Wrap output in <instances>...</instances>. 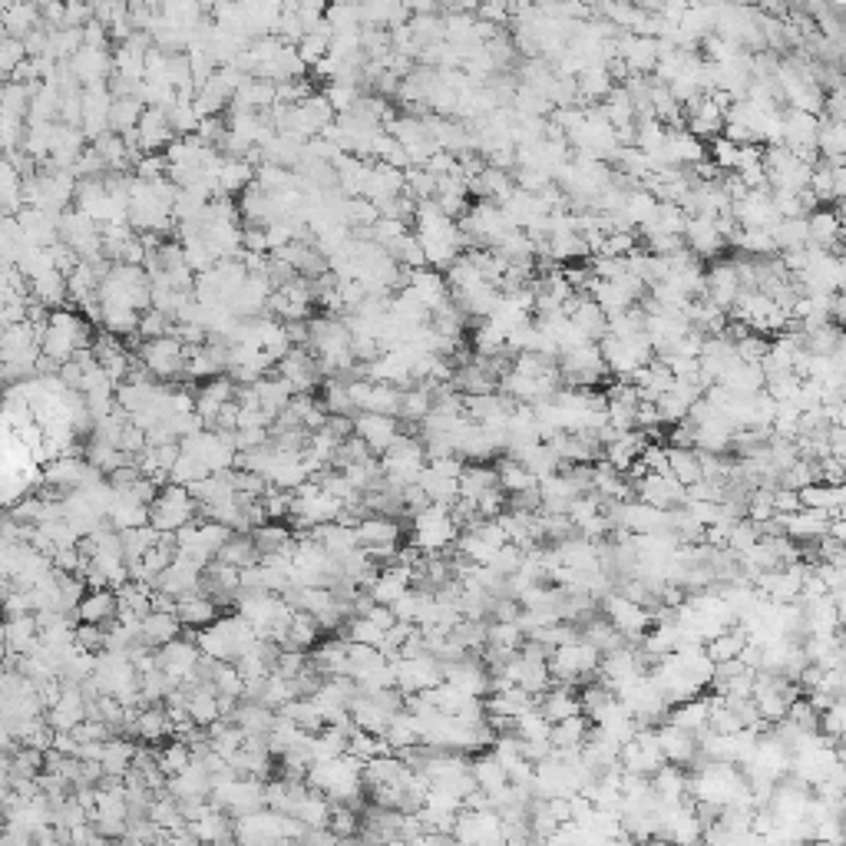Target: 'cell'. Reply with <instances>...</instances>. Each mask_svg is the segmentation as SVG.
Here are the masks:
<instances>
[{
    "label": "cell",
    "instance_id": "obj_1",
    "mask_svg": "<svg viewBox=\"0 0 846 846\" xmlns=\"http://www.w3.org/2000/svg\"><path fill=\"white\" fill-rule=\"evenodd\" d=\"M305 784L334 800V804H351L357 810L364 794V761L351 751L328 757V761H314L305 774Z\"/></svg>",
    "mask_w": 846,
    "mask_h": 846
},
{
    "label": "cell",
    "instance_id": "obj_2",
    "mask_svg": "<svg viewBox=\"0 0 846 846\" xmlns=\"http://www.w3.org/2000/svg\"><path fill=\"white\" fill-rule=\"evenodd\" d=\"M258 642V632L242 615H219L212 625L195 628V645L212 661H235L248 645Z\"/></svg>",
    "mask_w": 846,
    "mask_h": 846
},
{
    "label": "cell",
    "instance_id": "obj_3",
    "mask_svg": "<svg viewBox=\"0 0 846 846\" xmlns=\"http://www.w3.org/2000/svg\"><path fill=\"white\" fill-rule=\"evenodd\" d=\"M381 476L390 490H404V486L417 483L420 470L427 466V453H423V440L417 433L400 430V437L390 443V447L381 453Z\"/></svg>",
    "mask_w": 846,
    "mask_h": 846
},
{
    "label": "cell",
    "instance_id": "obj_4",
    "mask_svg": "<svg viewBox=\"0 0 846 846\" xmlns=\"http://www.w3.org/2000/svg\"><path fill=\"white\" fill-rule=\"evenodd\" d=\"M599 351H602V364L605 374L618 377V381H628L638 367L648 364L655 357V347L648 341L645 331L628 334V338H615V334H602L599 338Z\"/></svg>",
    "mask_w": 846,
    "mask_h": 846
},
{
    "label": "cell",
    "instance_id": "obj_5",
    "mask_svg": "<svg viewBox=\"0 0 846 846\" xmlns=\"http://www.w3.org/2000/svg\"><path fill=\"white\" fill-rule=\"evenodd\" d=\"M410 523H414V546L423 556H437V552L453 549V542L460 536L457 519H453L450 506L443 503H427L420 513L410 516Z\"/></svg>",
    "mask_w": 846,
    "mask_h": 846
},
{
    "label": "cell",
    "instance_id": "obj_6",
    "mask_svg": "<svg viewBox=\"0 0 846 846\" xmlns=\"http://www.w3.org/2000/svg\"><path fill=\"white\" fill-rule=\"evenodd\" d=\"M599 661L602 652L595 645H589L585 638H572V642L552 648L546 665H549V675L556 685H576V681L592 678L595 671H599Z\"/></svg>",
    "mask_w": 846,
    "mask_h": 846
},
{
    "label": "cell",
    "instance_id": "obj_7",
    "mask_svg": "<svg viewBox=\"0 0 846 846\" xmlns=\"http://www.w3.org/2000/svg\"><path fill=\"white\" fill-rule=\"evenodd\" d=\"M195 516H199V503L192 500L189 486L172 480L162 483L156 500L149 503V526H156L159 533H179Z\"/></svg>",
    "mask_w": 846,
    "mask_h": 846
},
{
    "label": "cell",
    "instance_id": "obj_8",
    "mask_svg": "<svg viewBox=\"0 0 846 846\" xmlns=\"http://www.w3.org/2000/svg\"><path fill=\"white\" fill-rule=\"evenodd\" d=\"M176 536V552L179 556H189L195 562H212L215 556H219V549H222V542L232 536V529L229 526H222V523H215V519H205V516H195L192 523H186L179 529V533H172Z\"/></svg>",
    "mask_w": 846,
    "mask_h": 846
},
{
    "label": "cell",
    "instance_id": "obj_9",
    "mask_svg": "<svg viewBox=\"0 0 846 846\" xmlns=\"http://www.w3.org/2000/svg\"><path fill=\"white\" fill-rule=\"evenodd\" d=\"M43 354L53 357L57 364L70 361V357H77L80 351H86V344H90V331H86V324L80 318H73V314H50L47 321V331H43Z\"/></svg>",
    "mask_w": 846,
    "mask_h": 846
},
{
    "label": "cell",
    "instance_id": "obj_10",
    "mask_svg": "<svg viewBox=\"0 0 846 846\" xmlns=\"http://www.w3.org/2000/svg\"><path fill=\"white\" fill-rule=\"evenodd\" d=\"M139 361H143V371L149 377L172 381V377L186 374V344H182V338L162 334V338H153L139 347Z\"/></svg>",
    "mask_w": 846,
    "mask_h": 846
},
{
    "label": "cell",
    "instance_id": "obj_11",
    "mask_svg": "<svg viewBox=\"0 0 846 846\" xmlns=\"http://www.w3.org/2000/svg\"><path fill=\"white\" fill-rule=\"evenodd\" d=\"M562 381L572 387H595L605 377V364H602V351L599 341H582L569 351H562L556 357Z\"/></svg>",
    "mask_w": 846,
    "mask_h": 846
},
{
    "label": "cell",
    "instance_id": "obj_12",
    "mask_svg": "<svg viewBox=\"0 0 846 846\" xmlns=\"http://www.w3.org/2000/svg\"><path fill=\"white\" fill-rule=\"evenodd\" d=\"M599 602H602V615L609 618V625L625 638V642H638V638L648 632V625H652V609L625 599L622 592H615V589L605 592Z\"/></svg>",
    "mask_w": 846,
    "mask_h": 846
},
{
    "label": "cell",
    "instance_id": "obj_13",
    "mask_svg": "<svg viewBox=\"0 0 846 846\" xmlns=\"http://www.w3.org/2000/svg\"><path fill=\"white\" fill-rule=\"evenodd\" d=\"M394 661V685L400 694H417L427 691L443 681V661L433 658L430 652L423 655H397Z\"/></svg>",
    "mask_w": 846,
    "mask_h": 846
},
{
    "label": "cell",
    "instance_id": "obj_14",
    "mask_svg": "<svg viewBox=\"0 0 846 846\" xmlns=\"http://www.w3.org/2000/svg\"><path fill=\"white\" fill-rule=\"evenodd\" d=\"M275 374L285 381L295 394H314V390L321 387V364H318V357H314L308 347H288L285 354L278 357V364H275Z\"/></svg>",
    "mask_w": 846,
    "mask_h": 846
},
{
    "label": "cell",
    "instance_id": "obj_15",
    "mask_svg": "<svg viewBox=\"0 0 846 846\" xmlns=\"http://www.w3.org/2000/svg\"><path fill=\"white\" fill-rule=\"evenodd\" d=\"M450 840L460 843H506L503 840V817L493 807L483 810H460L457 820H453Z\"/></svg>",
    "mask_w": 846,
    "mask_h": 846
},
{
    "label": "cell",
    "instance_id": "obj_16",
    "mask_svg": "<svg viewBox=\"0 0 846 846\" xmlns=\"http://www.w3.org/2000/svg\"><path fill=\"white\" fill-rule=\"evenodd\" d=\"M156 665L166 671L176 685H186V681L199 678L202 652H199V645H195V638H172V642L156 648Z\"/></svg>",
    "mask_w": 846,
    "mask_h": 846
},
{
    "label": "cell",
    "instance_id": "obj_17",
    "mask_svg": "<svg viewBox=\"0 0 846 846\" xmlns=\"http://www.w3.org/2000/svg\"><path fill=\"white\" fill-rule=\"evenodd\" d=\"M443 681L460 688L463 694H473V698H486L493 688V671L486 668L483 658L463 655L457 661H443Z\"/></svg>",
    "mask_w": 846,
    "mask_h": 846
},
{
    "label": "cell",
    "instance_id": "obj_18",
    "mask_svg": "<svg viewBox=\"0 0 846 846\" xmlns=\"http://www.w3.org/2000/svg\"><path fill=\"white\" fill-rule=\"evenodd\" d=\"M351 430H354V437H361L367 443V450H371L374 457H381L390 443L400 437V420L387 417V414H371V410H357L351 417Z\"/></svg>",
    "mask_w": 846,
    "mask_h": 846
},
{
    "label": "cell",
    "instance_id": "obj_19",
    "mask_svg": "<svg viewBox=\"0 0 846 846\" xmlns=\"http://www.w3.org/2000/svg\"><path fill=\"white\" fill-rule=\"evenodd\" d=\"M731 215L741 229H774L780 219L770 189H747L741 199L731 202Z\"/></svg>",
    "mask_w": 846,
    "mask_h": 846
},
{
    "label": "cell",
    "instance_id": "obj_20",
    "mask_svg": "<svg viewBox=\"0 0 846 846\" xmlns=\"http://www.w3.org/2000/svg\"><path fill=\"white\" fill-rule=\"evenodd\" d=\"M632 496L642 503H652L661 509L685 503V483H678L668 470L665 473H645L632 483Z\"/></svg>",
    "mask_w": 846,
    "mask_h": 846
},
{
    "label": "cell",
    "instance_id": "obj_21",
    "mask_svg": "<svg viewBox=\"0 0 846 846\" xmlns=\"http://www.w3.org/2000/svg\"><path fill=\"white\" fill-rule=\"evenodd\" d=\"M685 248L691 255H698L701 262L704 258H718L724 248H728V238L718 232V222H714V215H701L694 212L688 215V225H685Z\"/></svg>",
    "mask_w": 846,
    "mask_h": 846
},
{
    "label": "cell",
    "instance_id": "obj_22",
    "mask_svg": "<svg viewBox=\"0 0 846 846\" xmlns=\"http://www.w3.org/2000/svg\"><path fill=\"white\" fill-rule=\"evenodd\" d=\"M741 288L744 285H741V275H737V262H718V265H711L708 271H704V295L701 298H708L718 308L731 311L737 295H741Z\"/></svg>",
    "mask_w": 846,
    "mask_h": 846
},
{
    "label": "cell",
    "instance_id": "obj_23",
    "mask_svg": "<svg viewBox=\"0 0 846 846\" xmlns=\"http://www.w3.org/2000/svg\"><path fill=\"white\" fill-rule=\"evenodd\" d=\"M655 737H658V747L661 754H665L668 764H681V767H691L698 761V737L691 731L678 728V724H655Z\"/></svg>",
    "mask_w": 846,
    "mask_h": 846
},
{
    "label": "cell",
    "instance_id": "obj_24",
    "mask_svg": "<svg viewBox=\"0 0 846 846\" xmlns=\"http://www.w3.org/2000/svg\"><path fill=\"white\" fill-rule=\"evenodd\" d=\"M126 731L133 737H139V741H146V744H159V741H166V737H172V721H169L166 704H146V708H136Z\"/></svg>",
    "mask_w": 846,
    "mask_h": 846
},
{
    "label": "cell",
    "instance_id": "obj_25",
    "mask_svg": "<svg viewBox=\"0 0 846 846\" xmlns=\"http://www.w3.org/2000/svg\"><path fill=\"white\" fill-rule=\"evenodd\" d=\"M116 612H119L116 589L100 585V589L83 592V599L77 602V609H73V618H77V622H90V625H110Z\"/></svg>",
    "mask_w": 846,
    "mask_h": 846
},
{
    "label": "cell",
    "instance_id": "obj_26",
    "mask_svg": "<svg viewBox=\"0 0 846 846\" xmlns=\"http://www.w3.org/2000/svg\"><path fill=\"white\" fill-rule=\"evenodd\" d=\"M807 235L813 248H827V252H840V235H843V222L837 209H827V205H817L813 212H807Z\"/></svg>",
    "mask_w": 846,
    "mask_h": 846
},
{
    "label": "cell",
    "instance_id": "obj_27",
    "mask_svg": "<svg viewBox=\"0 0 846 846\" xmlns=\"http://www.w3.org/2000/svg\"><path fill=\"white\" fill-rule=\"evenodd\" d=\"M176 615H179V622L182 628H205V625H212L215 618L222 615V605L212 599V595H205L202 589L199 592H189V595H179L176 599Z\"/></svg>",
    "mask_w": 846,
    "mask_h": 846
},
{
    "label": "cell",
    "instance_id": "obj_28",
    "mask_svg": "<svg viewBox=\"0 0 846 846\" xmlns=\"http://www.w3.org/2000/svg\"><path fill=\"white\" fill-rule=\"evenodd\" d=\"M652 790H655V797L661 800V804H681V800H688V784H691V774H688V767H681V764H661L652 777Z\"/></svg>",
    "mask_w": 846,
    "mask_h": 846
},
{
    "label": "cell",
    "instance_id": "obj_29",
    "mask_svg": "<svg viewBox=\"0 0 846 846\" xmlns=\"http://www.w3.org/2000/svg\"><path fill=\"white\" fill-rule=\"evenodd\" d=\"M179 635H182V622H179L176 612L153 609V612H146L143 618H139V642L149 645V648H162Z\"/></svg>",
    "mask_w": 846,
    "mask_h": 846
},
{
    "label": "cell",
    "instance_id": "obj_30",
    "mask_svg": "<svg viewBox=\"0 0 846 846\" xmlns=\"http://www.w3.org/2000/svg\"><path fill=\"white\" fill-rule=\"evenodd\" d=\"M784 516V513H780ZM827 523H830V513H823V509H810V506H800L797 513H787L784 516V536H790L794 542H813L827 533Z\"/></svg>",
    "mask_w": 846,
    "mask_h": 846
},
{
    "label": "cell",
    "instance_id": "obj_31",
    "mask_svg": "<svg viewBox=\"0 0 846 846\" xmlns=\"http://www.w3.org/2000/svg\"><path fill=\"white\" fill-rule=\"evenodd\" d=\"M229 721H235L245 737H265L271 731V724H275V708H268V704L255 698H242L229 714Z\"/></svg>",
    "mask_w": 846,
    "mask_h": 846
},
{
    "label": "cell",
    "instance_id": "obj_32",
    "mask_svg": "<svg viewBox=\"0 0 846 846\" xmlns=\"http://www.w3.org/2000/svg\"><path fill=\"white\" fill-rule=\"evenodd\" d=\"M470 774H473V780H476V787H480L490 800L509 784L506 767L500 764V757H496L490 747H486V751H476V757L470 761Z\"/></svg>",
    "mask_w": 846,
    "mask_h": 846
},
{
    "label": "cell",
    "instance_id": "obj_33",
    "mask_svg": "<svg viewBox=\"0 0 846 846\" xmlns=\"http://www.w3.org/2000/svg\"><path fill=\"white\" fill-rule=\"evenodd\" d=\"M324 628L318 625V618L305 609H295L288 618V628L281 635V648H295V652H311L314 645L321 642Z\"/></svg>",
    "mask_w": 846,
    "mask_h": 846
},
{
    "label": "cell",
    "instance_id": "obj_34",
    "mask_svg": "<svg viewBox=\"0 0 846 846\" xmlns=\"http://www.w3.org/2000/svg\"><path fill=\"white\" fill-rule=\"evenodd\" d=\"M536 708L546 714L549 721H562V718H569V714H579L582 701H579L576 685H556V681H552V685L539 694Z\"/></svg>",
    "mask_w": 846,
    "mask_h": 846
},
{
    "label": "cell",
    "instance_id": "obj_35",
    "mask_svg": "<svg viewBox=\"0 0 846 846\" xmlns=\"http://www.w3.org/2000/svg\"><path fill=\"white\" fill-rule=\"evenodd\" d=\"M628 381L635 384L638 397H642V400H658L671 384H675V374L668 371V364L661 361V357H652V361L638 367V371L628 377Z\"/></svg>",
    "mask_w": 846,
    "mask_h": 846
},
{
    "label": "cell",
    "instance_id": "obj_36",
    "mask_svg": "<svg viewBox=\"0 0 846 846\" xmlns=\"http://www.w3.org/2000/svg\"><path fill=\"white\" fill-rule=\"evenodd\" d=\"M133 757H136V741H126V737L110 734L103 741V754H100L103 777L123 780L129 774V767H133Z\"/></svg>",
    "mask_w": 846,
    "mask_h": 846
},
{
    "label": "cell",
    "instance_id": "obj_37",
    "mask_svg": "<svg viewBox=\"0 0 846 846\" xmlns=\"http://www.w3.org/2000/svg\"><path fill=\"white\" fill-rule=\"evenodd\" d=\"M718 384L734 390V394H757V390H764V371H761V364L734 357V361L724 367V374L718 377Z\"/></svg>",
    "mask_w": 846,
    "mask_h": 846
},
{
    "label": "cell",
    "instance_id": "obj_38",
    "mask_svg": "<svg viewBox=\"0 0 846 846\" xmlns=\"http://www.w3.org/2000/svg\"><path fill=\"white\" fill-rule=\"evenodd\" d=\"M496 483V466L490 463H463V470L457 476V490H460V500H470L476 503L486 490H493Z\"/></svg>",
    "mask_w": 846,
    "mask_h": 846
},
{
    "label": "cell",
    "instance_id": "obj_39",
    "mask_svg": "<svg viewBox=\"0 0 846 846\" xmlns=\"http://www.w3.org/2000/svg\"><path fill=\"white\" fill-rule=\"evenodd\" d=\"M797 493H800V506L823 509V513H830V516H843V503H846V490H843V486L813 480V483H807L804 490H797Z\"/></svg>",
    "mask_w": 846,
    "mask_h": 846
},
{
    "label": "cell",
    "instance_id": "obj_40",
    "mask_svg": "<svg viewBox=\"0 0 846 846\" xmlns=\"http://www.w3.org/2000/svg\"><path fill=\"white\" fill-rule=\"evenodd\" d=\"M708 714H711V701L708 698H701V694H694V698H685V701H675L668 708L665 718L671 724H678V728H685V731H701V728H708Z\"/></svg>",
    "mask_w": 846,
    "mask_h": 846
},
{
    "label": "cell",
    "instance_id": "obj_41",
    "mask_svg": "<svg viewBox=\"0 0 846 846\" xmlns=\"http://www.w3.org/2000/svg\"><path fill=\"white\" fill-rule=\"evenodd\" d=\"M744 645H747V632L741 625H728V628H721L718 635H711L708 642H704V655H708L714 665H721V661H731L744 652Z\"/></svg>",
    "mask_w": 846,
    "mask_h": 846
},
{
    "label": "cell",
    "instance_id": "obj_42",
    "mask_svg": "<svg viewBox=\"0 0 846 846\" xmlns=\"http://www.w3.org/2000/svg\"><path fill=\"white\" fill-rule=\"evenodd\" d=\"M496 483H500V490H503L506 496H519V493L536 490V476L529 473L519 460L509 457V453H506L500 463H496Z\"/></svg>",
    "mask_w": 846,
    "mask_h": 846
},
{
    "label": "cell",
    "instance_id": "obj_43",
    "mask_svg": "<svg viewBox=\"0 0 846 846\" xmlns=\"http://www.w3.org/2000/svg\"><path fill=\"white\" fill-rule=\"evenodd\" d=\"M417 486L423 493H427V500L430 503H443V506H453L460 500V490H457V480H453V476H443V473H437L433 470V466L427 463L420 470V476H417Z\"/></svg>",
    "mask_w": 846,
    "mask_h": 846
},
{
    "label": "cell",
    "instance_id": "obj_44",
    "mask_svg": "<svg viewBox=\"0 0 846 846\" xmlns=\"http://www.w3.org/2000/svg\"><path fill=\"white\" fill-rule=\"evenodd\" d=\"M215 559L229 562V566H235V569H248V566H255V562L262 559V552H258L252 533H232L229 539L222 542V549H219V556H215Z\"/></svg>",
    "mask_w": 846,
    "mask_h": 846
},
{
    "label": "cell",
    "instance_id": "obj_45",
    "mask_svg": "<svg viewBox=\"0 0 846 846\" xmlns=\"http://www.w3.org/2000/svg\"><path fill=\"white\" fill-rule=\"evenodd\" d=\"M252 539H255V546L262 556H271V552H281L295 542V529H288L281 519H265L262 526L252 529Z\"/></svg>",
    "mask_w": 846,
    "mask_h": 846
},
{
    "label": "cell",
    "instance_id": "obj_46",
    "mask_svg": "<svg viewBox=\"0 0 846 846\" xmlns=\"http://www.w3.org/2000/svg\"><path fill=\"white\" fill-rule=\"evenodd\" d=\"M592 721L585 718V714H569V718L562 721H552V731H549V741L552 747H582V741L589 737Z\"/></svg>",
    "mask_w": 846,
    "mask_h": 846
},
{
    "label": "cell",
    "instance_id": "obj_47",
    "mask_svg": "<svg viewBox=\"0 0 846 846\" xmlns=\"http://www.w3.org/2000/svg\"><path fill=\"white\" fill-rule=\"evenodd\" d=\"M774 235L777 252H794V248H807L810 235H807V215H794V219H777V225L770 229Z\"/></svg>",
    "mask_w": 846,
    "mask_h": 846
},
{
    "label": "cell",
    "instance_id": "obj_48",
    "mask_svg": "<svg viewBox=\"0 0 846 846\" xmlns=\"http://www.w3.org/2000/svg\"><path fill=\"white\" fill-rule=\"evenodd\" d=\"M843 153H846V126H843V119L820 116L817 156H823V159H843Z\"/></svg>",
    "mask_w": 846,
    "mask_h": 846
},
{
    "label": "cell",
    "instance_id": "obj_49",
    "mask_svg": "<svg viewBox=\"0 0 846 846\" xmlns=\"http://www.w3.org/2000/svg\"><path fill=\"white\" fill-rule=\"evenodd\" d=\"M728 245H737L747 258H770V255H777V245H774V235H770V229H737L731 235Z\"/></svg>",
    "mask_w": 846,
    "mask_h": 846
},
{
    "label": "cell",
    "instance_id": "obj_50",
    "mask_svg": "<svg viewBox=\"0 0 846 846\" xmlns=\"http://www.w3.org/2000/svg\"><path fill=\"white\" fill-rule=\"evenodd\" d=\"M318 404L324 407V414L328 417H354L357 410H354V400L351 394H347V384L344 381H328V384H321L318 394Z\"/></svg>",
    "mask_w": 846,
    "mask_h": 846
},
{
    "label": "cell",
    "instance_id": "obj_51",
    "mask_svg": "<svg viewBox=\"0 0 846 846\" xmlns=\"http://www.w3.org/2000/svg\"><path fill=\"white\" fill-rule=\"evenodd\" d=\"M668 473L678 483H698L701 480V460L694 447H668Z\"/></svg>",
    "mask_w": 846,
    "mask_h": 846
},
{
    "label": "cell",
    "instance_id": "obj_52",
    "mask_svg": "<svg viewBox=\"0 0 846 846\" xmlns=\"http://www.w3.org/2000/svg\"><path fill=\"white\" fill-rule=\"evenodd\" d=\"M473 354L476 357H503V354H509L506 334L500 328H493V324L486 321V318H480V324H476V331H473Z\"/></svg>",
    "mask_w": 846,
    "mask_h": 846
},
{
    "label": "cell",
    "instance_id": "obj_53",
    "mask_svg": "<svg viewBox=\"0 0 846 846\" xmlns=\"http://www.w3.org/2000/svg\"><path fill=\"white\" fill-rule=\"evenodd\" d=\"M579 635H582L589 645L599 648L602 655H605V652H612V648H618V645L625 642V638L618 635L615 628L609 625V618H605V615H602V618H595V615H592V618H585V625H582V632H579Z\"/></svg>",
    "mask_w": 846,
    "mask_h": 846
},
{
    "label": "cell",
    "instance_id": "obj_54",
    "mask_svg": "<svg viewBox=\"0 0 846 846\" xmlns=\"http://www.w3.org/2000/svg\"><path fill=\"white\" fill-rule=\"evenodd\" d=\"M156 764H159L162 774H166V780L176 777V774H182V770L192 764L189 744L182 741V737H176V741H169L166 747H156Z\"/></svg>",
    "mask_w": 846,
    "mask_h": 846
},
{
    "label": "cell",
    "instance_id": "obj_55",
    "mask_svg": "<svg viewBox=\"0 0 846 846\" xmlns=\"http://www.w3.org/2000/svg\"><path fill=\"white\" fill-rule=\"evenodd\" d=\"M549 731H552V721L536 708V704L519 714V718H513V734L519 741H549Z\"/></svg>",
    "mask_w": 846,
    "mask_h": 846
},
{
    "label": "cell",
    "instance_id": "obj_56",
    "mask_svg": "<svg viewBox=\"0 0 846 846\" xmlns=\"http://www.w3.org/2000/svg\"><path fill=\"white\" fill-rule=\"evenodd\" d=\"M400 394H404V390L394 387V384L371 381V394H367V400H364V410H371V414L397 417L400 414Z\"/></svg>",
    "mask_w": 846,
    "mask_h": 846
},
{
    "label": "cell",
    "instance_id": "obj_57",
    "mask_svg": "<svg viewBox=\"0 0 846 846\" xmlns=\"http://www.w3.org/2000/svg\"><path fill=\"white\" fill-rule=\"evenodd\" d=\"M843 724H846V711H843V698H833L830 704H823L817 711V731L830 741L840 744L843 737Z\"/></svg>",
    "mask_w": 846,
    "mask_h": 846
},
{
    "label": "cell",
    "instance_id": "obj_58",
    "mask_svg": "<svg viewBox=\"0 0 846 846\" xmlns=\"http://www.w3.org/2000/svg\"><path fill=\"white\" fill-rule=\"evenodd\" d=\"M106 642H110V635H106V625H90V622H77L73 625V645L80 648V652H90V655H100Z\"/></svg>",
    "mask_w": 846,
    "mask_h": 846
},
{
    "label": "cell",
    "instance_id": "obj_59",
    "mask_svg": "<svg viewBox=\"0 0 846 846\" xmlns=\"http://www.w3.org/2000/svg\"><path fill=\"white\" fill-rule=\"evenodd\" d=\"M506 503H509V496L500 490V486H493V490H486L473 506H476V516L480 519H496L506 509Z\"/></svg>",
    "mask_w": 846,
    "mask_h": 846
},
{
    "label": "cell",
    "instance_id": "obj_60",
    "mask_svg": "<svg viewBox=\"0 0 846 846\" xmlns=\"http://www.w3.org/2000/svg\"><path fill=\"white\" fill-rule=\"evenodd\" d=\"M714 166L718 169H724V172H734V166H737V153H741V146L737 143H731L728 136H714Z\"/></svg>",
    "mask_w": 846,
    "mask_h": 846
},
{
    "label": "cell",
    "instance_id": "obj_61",
    "mask_svg": "<svg viewBox=\"0 0 846 846\" xmlns=\"http://www.w3.org/2000/svg\"><path fill=\"white\" fill-rule=\"evenodd\" d=\"M800 509V493L790 486H774V513H797Z\"/></svg>",
    "mask_w": 846,
    "mask_h": 846
}]
</instances>
